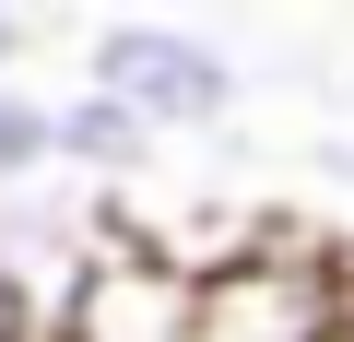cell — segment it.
Returning a JSON list of instances; mask_svg holds the SVG:
<instances>
[{
	"mask_svg": "<svg viewBox=\"0 0 354 342\" xmlns=\"http://www.w3.org/2000/svg\"><path fill=\"white\" fill-rule=\"evenodd\" d=\"M153 153H165V142H153L118 95H95V83L59 95V178H71V189H130Z\"/></svg>",
	"mask_w": 354,
	"mask_h": 342,
	"instance_id": "277c9868",
	"label": "cell"
},
{
	"mask_svg": "<svg viewBox=\"0 0 354 342\" xmlns=\"http://www.w3.org/2000/svg\"><path fill=\"white\" fill-rule=\"evenodd\" d=\"M330 165H342V178H354V142H342V153H330Z\"/></svg>",
	"mask_w": 354,
	"mask_h": 342,
	"instance_id": "ba28073f",
	"label": "cell"
},
{
	"mask_svg": "<svg viewBox=\"0 0 354 342\" xmlns=\"http://www.w3.org/2000/svg\"><path fill=\"white\" fill-rule=\"evenodd\" d=\"M0 342H48V319L24 307V283H12V272H0Z\"/></svg>",
	"mask_w": 354,
	"mask_h": 342,
	"instance_id": "52a82bcc",
	"label": "cell"
},
{
	"mask_svg": "<svg viewBox=\"0 0 354 342\" xmlns=\"http://www.w3.org/2000/svg\"><path fill=\"white\" fill-rule=\"evenodd\" d=\"M342 319H354V260H342L330 236H307L295 213H272L260 248L213 272L189 342H330Z\"/></svg>",
	"mask_w": 354,
	"mask_h": 342,
	"instance_id": "7a4b0ae2",
	"label": "cell"
},
{
	"mask_svg": "<svg viewBox=\"0 0 354 342\" xmlns=\"http://www.w3.org/2000/svg\"><path fill=\"white\" fill-rule=\"evenodd\" d=\"M24 48H36V12H24V0H0V83L24 71Z\"/></svg>",
	"mask_w": 354,
	"mask_h": 342,
	"instance_id": "8992f818",
	"label": "cell"
},
{
	"mask_svg": "<svg viewBox=\"0 0 354 342\" xmlns=\"http://www.w3.org/2000/svg\"><path fill=\"white\" fill-rule=\"evenodd\" d=\"M201 295H213V272H201L189 248H165L153 225L118 213V236H106L95 272L71 283V307H59L48 342H189V330H201Z\"/></svg>",
	"mask_w": 354,
	"mask_h": 342,
	"instance_id": "3957f363",
	"label": "cell"
},
{
	"mask_svg": "<svg viewBox=\"0 0 354 342\" xmlns=\"http://www.w3.org/2000/svg\"><path fill=\"white\" fill-rule=\"evenodd\" d=\"M330 342H354V319H342V330H330Z\"/></svg>",
	"mask_w": 354,
	"mask_h": 342,
	"instance_id": "9c48e42d",
	"label": "cell"
},
{
	"mask_svg": "<svg viewBox=\"0 0 354 342\" xmlns=\"http://www.w3.org/2000/svg\"><path fill=\"white\" fill-rule=\"evenodd\" d=\"M59 178V106L24 95V83H0V201H24Z\"/></svg>",
	"mask_w": 354,
	"mask_h": 342,
	"instance_id": "5b68a950",
	"label": "cell"
},
{
	"mask_svg": "<svg viewBox=\"0 0 354 342\" xmlns=\"http://www.w3.org/2000/svg\"><path fill=\"white\" fill-rule=\"evenodd\" d=\"M83 83L118 95L153 142L225 130V118L248 106V59H236L213 24H189V12H106V24L83 36Z\"/></svg>",
	"mask_w": 354,
	"mask_h": 342,
	"instance_id": "6da1fadb",
	"label": "cell"
}]
</instances>
